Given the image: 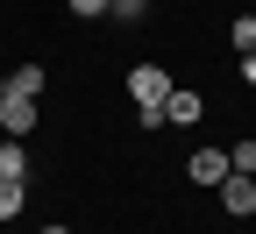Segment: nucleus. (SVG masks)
<instances>
[{
	"instance_id": "1",
	"label": "nucleus",
	"mask_w": 256,
	"mask_h": 234,
	"mask_svg": "<svg viewBox=\"0 0 256 234\" xmlns=\"http://www.w3.org/2000/svg\"><path fill=\"white\" fill-rule=\"evenodd\" d=\"M128 99H136V121H142V128H164L171 71H164V64H136V71H128Z\"/></svg>"
},
{
	"instance_id": "2",
	"label": "nucleus",
	"mask_w": 256,
	"mask_h": 234,
	"mask_svg": "<svg viewBox=\"0 0 256 234\" xmlns=\"http://www.w3.org/2000/svg\"><path fill=\"white\" fill-rule=\"evenodd\" d=\"M36 121H43V114H36V99H28V92H14V85H0V128H8L14 142H22Z\"/></svg>"
},
{
	"instance_id": "3",
	"label": "nucleus",
	"mask_w": 256,
	"mask_h": 234,
	"mask_svg": "<svg viewBox=\"0 0 256 234\" xmlns=\"http://www.w3.org/2000/svg\"><path fill=\"white\" fill-rule=\"evenodd\" d=\"M214 192H220V206H228L235 220H249V213H256V178H249V171H228Z\"/></svg>"
},
{
	"instance_id": "4",
	"label": "nucleus",
	"mask_w": 256,
	"mask_h": 234,
	"mask_svg": "<svg viewBox=\"0 0 256 234\" xmlns=\"http://www.w3.org/2000/svg\"><path fill=\"white\" fill-rule=\"evenodd\" d=\"M228 171H235V163H228V149H200V156L185 163V178H192V185H220Z\"/></svg>"
},
{
	"instance_id": "5",
	"label": "nucleus",
	"mask_w": 256,
	"mask_h": 234,
	"mask_svg": "<svg viewBox=\"0 0 256 234\" xmlns=\"http://www.w3.org/2000/svg\"><path fill=\"white\" fill-rule=\"evenodd\" d=\"M164 121H178V128H192V121H206V107H200V92H192V85H171V99H164Z\"/></svg>"
},
{
	"instance_id": "6",
	"label": "nucleus",
	"mask_w": 256,
	"mask_h": 234,
	"mask_svg": "<svg viewBox=\"0 0 256 234\" xmlns=\"http://www.w3.org/2000/svg\"><path fill=\"white\" fill-rule=\"evenodd\" d=\"M0 85H14L28 99H43V64H14V78H0Z\"/></svg>"
},
{
	"instance_id": "7",
	"label": "nucleus",
	"mask_w": 256,
	"mask_h": 234,
	"mask_svg": "<svg viewBox=\"0 0 256 234\" xmlns=\"http://www.w3.org/2000/svg\"><path fill=\"white\" fill-rule=\"evenodd\" d=\"M0 178H28V156H22V142H14V135L0 142Z\"/></svg>"
},
{
	"instance_id": "8",
	"label": "nucleus",
	"mask_w": 256,
	"mask_h": 234,
	"mask_svg": "<svg viewBox=\"0 0 256 234\" xmlns=\"http://www.w3.org/2000/svg\"><path fill=\"white\" fill-rule=\"evenodd\" d=\"M22 199H28L22 178H0V220H14V213H22Z\"/></svg>"
},
{
	"instance_id": "9",
	"label": "nucleus",
	"mask_w": 256,
	"mask_h": 234,
	"mask_svg": "<svg viewBox=\"0 0 256 234\" xmlns=\"http://www.w3.org/2000/svg\"><path fill=\"white\" fill-rule=\"evenodd\" d=\"M228 43H235V50H256V14H235V28H228Z\"/></svg>"
},
{
	"instance_id": "10",
	"label": "nucleus",
	"mask_w": 256,
	"mask_h": 234,
	"mask_svg": "<svg viewBox=\"0 0 256 234\" xmlns=\"http://www.w3.org/2000/svg\"><path fill=\"white\" fill-rule=\"evenodd\" d=\"M107 14H114V21H142V14H150V0H114Z\"/></svg>"
},
{
	"instance_id": "11",
	"label": "nucleus",
	"mask_w": 256,
	"mask_h": 234,
	"mask_svg": "<svg viewBox=\"0 0 256 234\" xmlns=\"http://www.w3.org/2000/svg\"><path fill=\"white\" fill-rule=\"evenodd\" d=\"M228 163H235V171H256V135H249V142H235V149H228Z\"/></svg>"
},
{
	"instance_id": "12",
	"label": "nucleus",
	"mask_w": 256,
	"mask_h": 234,
	"mask_svg": "<svg viewBox=\"0 0 256 234\" xmlns=\"http://www.w3.org/2000/svg\"><path fill=\"white\" fill-rule=\"evenodd\" d=\"M107 7H114V0H72V14H86V21H92V14H107Z\"/></svg>"
},
{
	"instance_id": "13",
	"label": "nucleus",
	"mask_w": 256,
	"mask_h": 234,
	"mask_svg": "<svg viewBox=\"0 0 256 234\" xmlns=\"http://www.w3.org/2000/svg\"><path fill=\"white\" fill-rule=\"evenodd\" d=\"M242 78H249V85H256V50H242Z\"/></svg>"
},
{
	"instance_id": "14",
	"label": "nucleus",
	"mask_w": 256,
	"mask_h": 234,
	"mask_svg": "<svg viewBox=\"0 0 256 234\" xmlns=\"http://www.w3.org/2000/svg\"><path fill=\"white\" fill-rule=\"evenodd\" d=\"M43 234H72V227H43Z\"/></svg>"
}]
</instances>
